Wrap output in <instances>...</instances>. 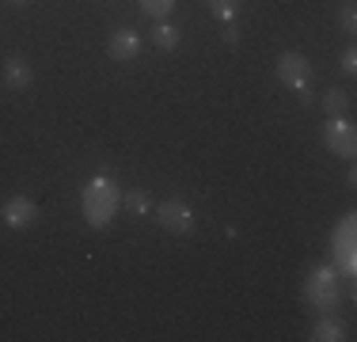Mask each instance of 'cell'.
<instances>
[{"instance_id": "5bb4252c", "label": "cell", "mask_w": 357, "mask_h": 342, "mask_svg": "<svg viewBox=\"0 0 357 342\" xmlns=\"http://www.w3.org/2000/svg\"><path fill=\"white\" fill-rule=\"evenodd\" d=\"M175 8V0H141V12L149 15V20H167Z\"/></svg>"}, {"instance_id": "2e32d148", "label": "cell", "mask_w": 357, "mask_h": 342, "mask_svg": "<svg viewBox=\"0 0 357 342\" xmlns=\"http://www.w3.org/2000/svg\"><path fill=\"white\" fill-rule=\"evenodd\" d=\"M338 65H342V73H357V54H354V50H342V57H338Z\"/></svg>"}, {"instance_id": "ac0fdd59", "label": "cell", "mask_w": 357, "mask_h": 342, "mask_svg": "<svg viewBox=\"0 0 357 342\" xmlns=\"http://www.w3.org/2000/svg\"><path fill=\"white\" fill-rule=\"evenodd\" d=\"M225 42H228V46H236V42H240V31H236L232 23H228V27H225Z\"/></svg>"}, {"instance_id": "6da1fadb", "label": "cell", "mask_w": 357, "mask_h": 342, "mask_svg": "<svg viewBox=\"0 0 357 342\" xmlns=\"http://www.w3.org/2000/svg\"><path fill=\"white\" fill-rule=\"evenodd\" d=\"M118 205H122V191L110 175H96L84 183V221H88V228H107L114 221Z\"/></svg>"}, {"instance_id": "e0dca14e", "label": "cell", "mask_w": 357, "mask_h": 342, "mask_svg": "<svg viewBox=\"0 0 357 342\" xmlns=\"http://www.w3.org/2000/svg\"><path fill=\"white\" fill-rule=\"evenodd\" d=\"M338 23H342V31H354V27H357V12H354V8H342Z\"/></svg>"}, {"instance_id": "52a82bcc", "label": "cell", "mask_w": 357, "mask_h": 342, "mask_svg": "<svg viewBox=\"0 0 357 342\" xmlns=\"http://www.w3.org/2000/svg\"><path fill=\"white\" fill-rule=\"evenodd\" d=\"M0 221H4L8 228H31L38 221L35 198H27V194H12V198L0 205Z\"/></svg>"}, {"instance_id": "9c48e42d", "label": "cell", "mask_w": 357, "mask_h": 342, "mask_svg": "<svg viewBox=\"0 0 357 342\" xmlns=\"http://www.w3.org/2000/svg\"><path fill=\"white\" fill-rule=\"evenodd\" d=\"M0 80H4V88L8 91H27L31 84H35V68H31L23 57H8L4 61V73H0Z\"/></svg>"}, {"instance_id": "8fae6325", "label": "cell", "mask_w": 357, "mask_h": 342, "mask_svg": "<svg viewBox=\"0 0 357 342\" xmlns=\"http://www.w3.org/2000/svg\"><path fill=\"white\" fill-rule=\"evenodd\" d=\"M122 205L130 209V217H149V213H152V202H149V194H144V191H126Z\"/></svg>"}, {"instance_id": "277c9868", "label": "cell", "mask_w": 357, "mask_h": 342, "mask_svg": "<svg viewBox=\"0 0 357 342\" xmlns=\"http://www.w3.org/2000/svg\"><path fill=\"white\" fill-rule=\"evenodd\" d=\"M152 217H156L160 228H167V232H175V236H190L194 232V209L183 198L160 202L156 209H152Z\"/></svg>"}, {"instance_id": "7c38bea8", "label": "cell", "mask_w": 357, "mask_h": 342, "mask_svg": "<svg viewBox=\"0 0 357 342\" xmlns=\"http://www.w3.org/2000/svg\"><path fill=\"white\" fill-rule=\"evenodd\" d=\"M308 339H316V342H338V339H346V335H342V327H338L335 320H319L316 327H312Z\"/></svg>"}, {"instance_id": "3957f363", "label": "cell", "mask_w": 357, "mask_h": 342, "mask_svg": "<svg viewBox=\"0 0 357 342\" xmlns=\"http://www.w3.org/2000/svg\"><path fill=\"white\" fill-rule=\"evenodd\" d=\"M331 267L338 274H354L357 267V247H354V217H342L331 232Z\"/></svg>"}, {"instance_id": "4fadbf2b", "label": "cell", "mask_w": 357, "mask_h": 342, "mask_svg": "<svg viewBox=\"0 0 357 342\" xmlns=\"http://www.w3.org/2000/svg\"><path fill=\"white\" fill-rule=\"evenodd\" d=\"M346 107H350V96H346L342 88H331L327 96H323V110H327L331 118H335V114H342Z\"/></svg>"}, {"instance_id": "30bf717a", "label": "cell", "mask_w": 357, "mask_h": 342, "mask_svg": "<svg viewBox=\"0 0 357 342\" xmlns=\"http://www.w3.org/2000/svg\"><path fill=\"white\" fill-rule=\"evenodd\" d=\"M152 46L164 50V54H172V50L178 46V27H172V23L160 20V23H156V31H152Z\"/></svg>"}, {"instance_id": "9a60e30c", "label": "cell", "mask_w": 357, "mask_h": 342, "mask_svg": "<svg viewBox=\"0 0 357 342\" xmlns=\"http://www.w3.org/2000/svg\"><path fill=\"white\" fill-rule=\"evenodd\" d=\"M206 4H209V12H213L217 20H225V23H232L236 12H240V0H206Z\"/></svg>"}, {"instance_id": "d6986e66", "label": "cell", "mask_w": 357, "mask_h": 342, "mask_svg": "<svg viewBox=\"0 0 357 342\" xmlns=\"http://www.w3.org/2000/svg\"><path fill=\"white\" fill-rule=\"evenodd\" d=\"M12 4H27V0H12Z\"/></svg>"}, {"instance_id": "5b68a950", "label": "cell", "mask_w": 357, "mask_h": 342, "mask_svg": "<svg viewBox=\"0 0 357 342\" xmlns=\"http://www.w3.org/2000/svg\"><path fill=\"white\" fill-rule=\"evenodd\" d=\"M278 80H282L285 88L308 91V84H312V61L301 54V50H285V54L278 57Z\"/></svg>"}, {"instance_id": "ba28073f", "label": "cell", "mask_w": 357, "mask_h": 342, "mask_svg": "<svg viewBox=\"0 0 357 342\" xmlns=\"http://www.w3.org/2000/svg\"><path fill=\"white\" fill-rule=\"evenodd\" d=\"M107 54H110V61H133L141 54V34L133 27H118L107 42Z\"/></svg>"}, {"instance_id": "7a4b0ae2", "label": "cell", "mask_w": 357, "mask_h": 342, "mask_svg": "<svg viewBox=\"0 0 357 342\" xmlns=\"http://www.w3.org/2000/svg\"><path fill=\"white\" fill-rule=\"evenodd\" d=\"M304 301L316 308V312H331L338 304V270L331 262L308 270V278H304Z\"/></svg>"}, {"instance_id": "8992f818", "label": "cell", "mask_w": 357, "mask_h": 342, "mask_svg": "<svg viewBox=\"0 0 357 342\" xmlns=\"http://www.w3.org/2000/svg\"><path fill=\"white\" fill-rule=\"evenodd\" d=\"M323 144H327L335 156L350 160L354 152H357V130L346 122L342 114H335V118H327V126H323Z\"/></svg>"}]
</instances>
